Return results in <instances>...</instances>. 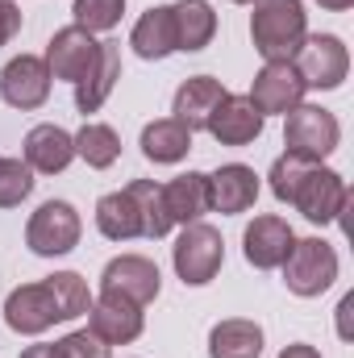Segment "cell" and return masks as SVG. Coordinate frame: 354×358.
I'll return each mask as SVG.
<instances>
[{"label": "cell", "instance_id": "obj_1", "mask_svg": "<svg viewBox=\"0 0 354 358\" xmlns=\"http://www.w3.org/2000/svg\"><path fill=\"white\" fill-rule=\"evenodd\" d=\"M250 38L267 63H292L309 38V13L300 0H255Z\"/></svg>", "mask_w": 354, "mask_h": 358}, {"label": "cell", "instance_id": "obj_2", "mask_svg": "<svg viewBox=\"0 0 354 358\" xmlns=\"http://www.w3.org/2000/svg\"><path fill=\"white\" fill-rule=\"evenodd\" d=\"M279 267H283V283H288L292 296L313 300V296H321V292L334 287V279H338V255L321 238H300V242H292V250H288V259Z\"/></svg>", "mask_w": 354, "mask_h": 358}, {"label": "cell", "instance_id": "obj_3", "mask_svg": "<svg viewBox=\"0 0 354 358\" xmlns=\"http://www.w3.org/2000/svg\"><path fill=\"white\" fill-rule=\"evenodd\" d=\"M283 142H288V155H300L309 163H321L338 150L342 142V125L330 108L321 104H296L288 113V125H283Z\"/></svg>", "mask_w": 354, "mask_h": 358}, {"label": "cell", "instance_id": "obj_4", "mask_svg": "<svg viewBox=\"0 0 354 358\" xmlns=\"http://www.w3.org/2000/svg\"><path fill=\"white\" fill-rule=\"evenodd\" d=\"M171 263H176V275L187 287H204V283L217 279V271L225 263V242H221V234L213 225L192 221L179 234L176 250H171Z\"/></svg>", "mask_w": 354, "mask_h": 358}, {"label": "cell", "instance_id": "obj_5", "mask_svg": "<svg viewBox=\"0 0 354 358\" xmlns=\"http://www.w3.org/2000/svg\"><path fill=\"white\" fill-rule=\"evenodd\" d=\"M80 229H84V221L67 200H46L25 225V246L42 259H59L80 246Z\"/></svg>", "mask_w": 354, "mask_h": 358}, {"label": "cell", "instance_id": "obj_6", "mask_svg": "<svg viewBox=\"0 0 354 358\" xmlns=\"http://www.w3.org/2000/svg\"><path fill=\"white\" fill-rule=\"evenodd\" d=\"M292 67L300 71L304 88H321V92L342 88V80H346V71H351V50H346L342 38H334V34H313V38H304V46L296 50Z\"/></svg>", "mask_w": 354, "mask_h": 358}, {"label": "cell", "instance_id": "obj_7", "mask_svg": "<svg viewBox=\"0 0 354 358\" xmlns=\"http://www.w3.org/2000/svg\"><path fill=\"white\" fill-rule=\"evenodd\" d=\"M59 321H63V313H59L55 292H50L46 279H42V283H21V287H13L8 300H4V325H8L13 334L34 338V334H46V329L59 325Z\"/></svg>", "mask_w": 354, "mask_h": 358}, {"label": "cell", "instance_id": "obj_8", "mask_svg": "<svg viewBox=\"0 0 354 358\" xmlns=\"http://www.w3.org/2000/svg\"><path fill=\"white\" fill-rule=\"evenodd\" d=\"M346 200H351L346 179L338 176V171H330V167H321V163L309 167V176L300 179V187H296V196H292V204H296L313 225L338 221L342 208H346Z\"/></svg>", "mask_w": 354, "mask_h": 358}, {"label": "cell", "instance_id": "obj_9", "mask_svg": "<svg viewBox=\"0 0 354 358\" xmlns=\"http://www.w3.org/2000/svg\"><path fill=\"white\" fill-rule=\"evenodd\" d=\"M142 304L125 300V296H113V292H100V300H92L88 308V329L104 342V346H125L134 338H142Z\"/></svg>", "mask_w": 354, "mask_h": 358}, {"label": "cell", "instance_id": "obj_10", "mask_svg": "<svg viewBox=\"0 0 354 358\" xmlns=\"http://www.w3.org/2000/svg\"><path fill=\"white\" fill-rule=\"evenodd\" d=\"M96 55H100V42L92 38L88 29H80V25H67V29H59L55 38H50V46H46V71H50V80H67V84H80L84 76H88V67L96 63Z\"/></svg>", "mask_w": 354, "mask_h": 358}, {"label": "cell", "instance_id": "obj_11", "mask_svg": "<svg viewBox=\"0 0 354 358\" xmlns=\"http://www.w3.org/2000/svg\"><path fill=\"white\" fill-rule=\"evenodd\" d=\"M0 96H4V104H13V108H21V113L42 108L46 96H50V71H46V63H42L38 55H17V59H8L4 71H0Z\"/></svg>", "mask_w": 354, "mask_h": 358}, {"label": "cell", "instance_id": "obj_12", "mask_svg": "<svg viewBox=\"0 0 354 358\" xmlns=\"http://www.w3.org/2000/svg\"><path fill=\"white\" fill-rule=\"evenodd\" d=\"M267 117L250 104V96H234V92H225L221 96V104L213 108V117H208V134L221 142V146H250L259 134H263Z\"/></svg>", "mask_w": 354, "mask_h": 358}, {"label": "cell", "instance_id": "obj_13", "mask_svg": "<svg viewBox=\"0 0 354 358\" xmlns=\"http://www.w3.org/2000/svg\"><path fill=\"white\" fill-rule=\"evenodd\" d=\"M163 279H159V267L142 255H121L113 259L104 275H100V292H113V296H125L134 304H150L159 296Z\"/></svg>", "mask_w": 354, "mask_h": 358}, {"label": "cell", "instance_id": "obj_14", "mask_svg": "<svg viewBox=\"0 0 354 358\" xmlns=\"http://www.w3.org/2000/svg\"><path fill=\"white\" fill-rule=\"evenodd\" d=\"M304 80H300V71L292 67V63H267L263 71L255 76V84H250V104L259 108V113H292L296 104H304Z\"/></svg>", "mask_w": 354, "mask_h": 358}, {"label": "cell", "instance_id": "obj_15", "mask_svg": "<svg viewBox=\"0 0 354 358\" xmlns=\"http://www.w3.org/2000/svg\"><path fill=\"white\" fill-rule=\"evenodd\" d=\"M292 242H296V234H292V225L283 221V217H255L250 225H246V234H242V250H246V263L259 271H275L283 259H288V250H292Z\"/></svg>", "mask_w": 354, "mask_h": 358}, {"label": "cell", "instance_id": "obj_16", "mask_svg": "<svg viewBox=\"0 0 354 358\" xmlns=\"http://www.w3.org/2000/svg\"><path fill=\"white\" fill-rule=\"evenodd\" d=\"M71 159H76V138L63 125H34L25 134V163H29V171L59 176V171L71 167Z\"/></svg>", "mask_w": 354, "mask_h": 358}, {"label": "cell", "instance_id": "obj_17", "mask_svg": "<svg viewBox=\"0 0 354 358\" xmlns=\"http://www.w3.org/2000/svg\"><path fill=\"white\" fill-rule=\"evenodd\" d=\"M259 200V176L246 163H225L217 176H208V204L225 217L255 208Z\"/></svg>", "mask_w": 354, "mask_h": 358}, {"label": "cell", "instance_id": "obj_18", "mask_svg": "<svg viewBox=\"0 0 354 358\" xmlns=\"http://www.w3.org/2000/svg\"><path fill=\"white\" fill-rule=\"evenodd\" d=\"M117 80H121V46H117V42H100L96 63L88 67V76L76 84V108H80L84 117L96 113V108L113 96Z\"/></svg>", "mask_w": 354, "mask_h": 358}, {"label": "cell", "instance_id": "obj_19", "mask_svg": "<svg viewBox=\"0 0 354 358\" xmlns=\"http://www.w3.org/2000/svg\"><path fill=\"white\" fill-rule=\"evenodd\" d=\"M221 96H225L221 80H213V76H192V80L179 84L171 113H176L179 125H187V129L196 134V129L208 125V117H213V108L221 104Z\"/></svg>", "mask_w": 354, "mask_h": 358}, {"label": "cell", "instance_id": "obj_20", "mask_svg": "<svg viewBox=\"0 0 354 358\" xmlns=\"http://www.w3.org/2000/svg\"><path fill=\"white\" fill-rule=\"evenodd\" d=\"M163 208H167L171 225H192L204 213H213V204H208V176L187 171V176L163 183Z\"/></svg>", "mask_w": 354, "mask_h": 358}, {"label": "cell", "instance_id": "obj_21", "mask_svg": "<svg viewBox=\"0 0 354 358\" xmlns=\"http://www.w3.org/2000/svg\"><path fill=\"white\" fill-rule=\"evenodd\" d=\"M263 355V325L246 317L217 321L208 334V358H259Z\"/></svg>", "mask_w": 354, "mask_h": 358}, {"label": "cell", "instance_id": "obj_22", "mask_svg": "<svg viewBox=\"0 0 354 358\" xmlns=\"http://www.w3.org/2000/svg\"><path fill=\"white\" fill-rule=\"evenodd\" d=\"M129 46H134L138 59H146V63L176 55V21H171V4H159V8L142 13V21H138L134 34H129Z\"/></svg>", "mask_w": 354, "mask_h": 358}, {"label": "cell", "instance_id": "obj_23", "mask_svg": "<svg viewBox=\"0 0 354 358\" xmlns=\"http://www.w3.org/2000/svg\"><path fill=\"white\" fill-rule=\"evenodd\" d=\"M171 21H176V50H204L217 34V13L208 0H179L171 4Z\"/></svg>", "mask_w": 354, "mask_h": 358}, {"label": "cell", "instance_id": "obj_24", "mask_svg": "<svg viewBox=\"0 0 354 358\" xmlns=\"http://www.w3.org/2000/svg\"><path fill=\"white\" fill-rule=\"evenodd\" d=\"M187 150H192V129L179 125L176 117H159V121H150L142 129V155L150 163H163L167 167V163L187 159Z\"/></svg>", "mask_w": 354, "mask_h": 358}, {"label": "cell", "instance_id": "obj_25", "mask_svg": "<svg viewBox=\"0 0 354 358\" xmlns=\"http://www.w3.org/2000/svg\"><path fill=\"white\" fill-rule=\"evenodd\" d=\"M96 229L108 238V242H129V238H142V221H138V208L129 200V192H108L100 196L96 204Z\"/></svg>", "mask_w": 354, "mask_h": 358}, {"label": "cell", "instance_id": "obj_26", "mask_svg": "<svg viewBox=\"0 0 354 358\" xmlns=\"http://www.w3.org/2000/svg\"><path fill=\"white\" fill-rule=\"evenodd\" d=\"M125 192H129V200H134V208H138L142 238H167L171 217H167V208H163V183H155V179H134Z\"/></svg>", "mask_w": 354, "mask_h": 358}, {"label": "cell", "instance_id": "obj_27", "mask_svg": "<svg viewBox=\"0 0 354 358\" xmlns=\"http://www.w3.org/2000/svg\"><path fill=\"white\" fill-rule=\"evenodd\" d=\"M76 138V155L96 167V171H104V167H113L117 163V155H121V138H117V129L113 125H100V121H88L80 134H71Z\"/></svg>", "mask_w": 354, "mask_h": 358}, {"label": "cell", "instance_id": "obj_28", "mask_svg": "<svg viewBox=\"0 0 354 358\" xmlns=\"http://www.w3.org/2000/svg\"><path fill=\"white\" fill-rule=\"evenodd\" d=\"M46 283H50V292H55V304H59L63 321H76V317H84L92 308V292H88V283H84V275L59 271V275H50Z\"/></svg>", "mask_w": 354, "mask_h": 358}, {"label": "cell", "instance_id": "obj_29", "mask_svg": "<svg viewBox=\"0 0 354 358\" xmlns=\"http://www.w3.org/2000/svg\"><path fill=\"white\" fill-rule=\"evenodd\" d=\"M34 192V171L25 159H0V208H17Z\"/></svg>", "mask_w": 354, "mask_h": 358}, {"label": "cell", "instance_id": "obj_30", "mask_svg": "<svg viewBox=\"0 0 354 358\" xmlns=\"http://www.w3.org/2000/svg\"><path fill=\"white\" fill-rule=\"evenodd\" d=\"M125 13V0H76V25L88 34H108L117 29Z\"/></svg>", "mask_w": 354, "mask_h": 358}, {"label": "cell", "instance_id": "obj_31", "mask_svg": "<svg viewBox=\"0 0 354 358\" xmlns=\"http://www.w3.org/2000/svg\"><path fill=\"white\" fill-rule=\"evenodd\" d=\"M309 159H300V155H279L275 163H271V192H275V200H283V204H292V196H296V187H300V179L309 176Z\"/></svg>", "mask_w": 354, "mask_h": 358}, {"label": "cell", "instance_id": "obj_32", "mask_svg": "<svg viewBox=\"0 0 354 358\" xmlns=\"http://www.w3.org/2000/svg\"><path fill=\"white\" fill-rule=\"evenodd\" d=\"M59 350H63V358H108V346H104L92 329H76V334H67V338L59 342Z\"/></svg>", "mask_w": 354, "mask_h": 358}, {"label": "cell", "instance_id": "obj_33", "mask_svg": "<svg viewBox=\"0 0 354 358\" xmlns=\"http://www.w3.org/2000/svg\"><path fill=\"white\" fill-rule=\"evenodd\" d=\"M17 29H21V8L13 0H0V46H8Z\"/></svg>", "mask_w": 354, "mask_h": 358}, {"label": "cell", "instance_id": "obj_34", "mask_svg": "<svg viewBox=\"0 0 354 358\" xmlns=\"http://www.w3.org/2000/svg\"><path fill=\"white\" fill-rule=\"evenodd\" d=\"M279 358H321L313 346H304V342H292V346H283L279 350Z\"/></svg>", "mask_w": 354, "mask_h": 358}, {"label": "cell", "instance_id": "obj_35", "mask_svg": "<svg viewBox=\"0 0 354 358\" xmlns=\"http://www.w3.org/2000/svg\"><path fill=\"white\" fill-rule=\"evenodd\" d=\"M21 358H63V350H59V342L55 346H29V350H21Z\"/></svg>", "mask_w": 354, "mask_h": 358}, {"label": "cell", "instance_id": "obj_36", "mask_svg": "<svg viewBox=\"0 0 354 358\" xmlns=\"http://www.w3.org/2000/svg\"><path fill=\"white\" fill-rule=\"evenodd\" d=\"M317 4H321V8H330V13H346L354 0H317Z\"/></svg>", "mask_w": 354, "mask_h": 358}, {"label": "cell", "instance_id": "obj_37", "mask_svg": "<svg viewBox=\"0 0 354 358\" xmlns=\"http://www.w3.org/2000/svg\"><path fill=\"white\" fill-rule=\"evenodd\" d=\"M234 4H255V0H234Z\"/></svg>", "mask_w": 354, "mask_h": 358}]
</instances>
